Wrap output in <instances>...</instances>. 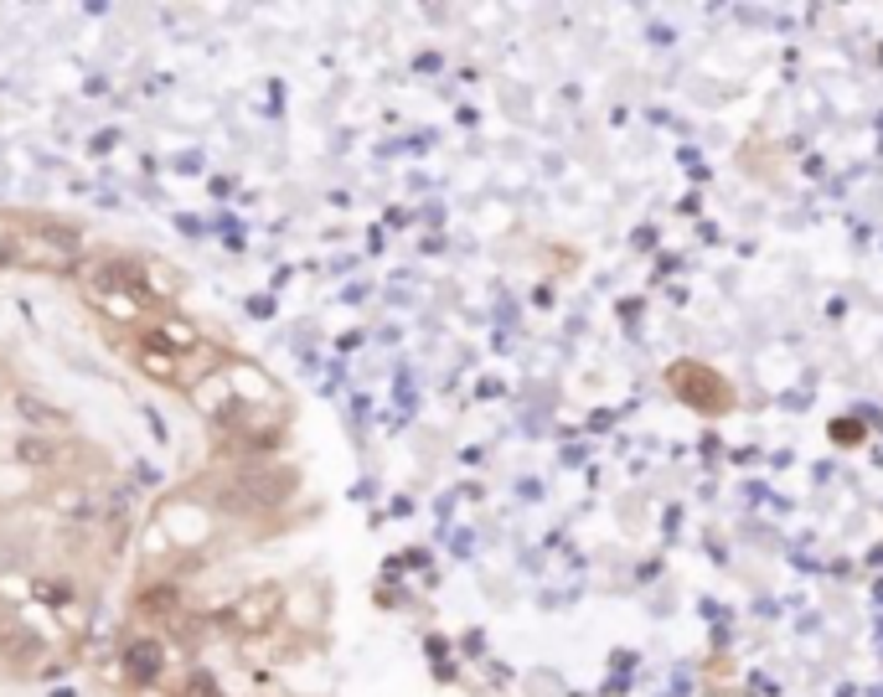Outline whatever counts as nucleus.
<instances>
[{
  "label": "nucleus",
  "mask_w": 883,
  "mask_h": 697,
  "mask_svg": "<svg viewBox=\"0 0 883 697\" xmlns=\"http://www.w3.org/2000/svg\"><path fill=\"white\" fill-rule=\"evenodd\" d=\"M228 507L233 511H274L279 501H285V480L274 476V471H243L233 486H228Z\"/></svg>",
  "instance_id": "nucleus-1"
},
{
  "label": "nucleus",
  "mask_w": 883,
  "mask_h": 697,
  "mask_svg": "<svg viewBox=\"0 0 883 697\" xmlns=\"http://www.w3.org/2000/svg\"><path fill=\"white\" fill-rule=\"evenodd\" d=\"M130 656H135V662H130V672H135V677H151V672H155V662H151L155 646H135Z\"/></svg>",
  "instance_id": "nucleus-7"
},
{
  "label": "nucleus",
  "mask_w": 883,
  "mask_h": 697,
  "mask_svg": "<svg viewBox=\"0 0 883 697\" xmlns=\"http://www.w3.org/2000/svg\"><path fill=\"white\" fill-rule=\"evenodd\" d=\"M140 367L151 377H166V383L176 377V357H170V352H155V346H140Z\"/></svg>",
  "instance_id": "nucleus-5"
},
{
  "label": "nucleus",
  "mask_w": 883,
  "mask_h": 697,
  "mask_svg": "<svg viewBox=\"0 0 883 697\" xmlns=\"http://www.w3.org/2000/svg\"><path fill=\"white\" fill-rule=\"evenodd\" d=\"M16 455L26 460V465H57V460H63V444L42 440V434H36V440H32V434H26V440L16 444Z\"/></svg>",
  "instance_id": "nucleus-4"
},
{
  "label": "nucleus",
  "mask_w": 883,
  "mask_h": 697,
  "mask_svg": "<svg viewBox=\"0 0 883 697\" xmlns=\"http://www.w3.org/2000/svg\"><path fill=\"white\" fill-rule=\"evenodd\" d=\"M16 413L26 419V424H47V429H63L68 419L52 409V403H42V398H32V392H16Z\"/></svg>",
  "instance_id": "nucleus-3"
},
{
  "label": "nucleus",
  "mask_w": 883,
  "mask_h": 697,
  "mask_svg": "<svg viewBox=\"0 0 883 697\" xmlns=\"http://www.w3.org/2000/svg\"><path fill=\"white\" fill-rule=\"evenodd\" d=\"M0 656L5 662H36L42 656V635L32 626H21L16 615H5L0 620Z\"/></svg>",
  "instance_id": "nucleus-2"
},
{
  "label": "nucleus",
  "mask_w": 883,
  "mask_h": 697,
  "mask_svg": "<svg viewBox=\"0 0 883 697\" xmlns=\"http://www.w3.org/2000/svg\"><path fill=\"white\" fill-rule=\"evenodd\" d=\"M155 336H166L170 346H191V341H197V331H191L187 321H166L161 331H155Z\"/></svg>",
  "instance_id": "nucleus-6"
}]
</instances>
